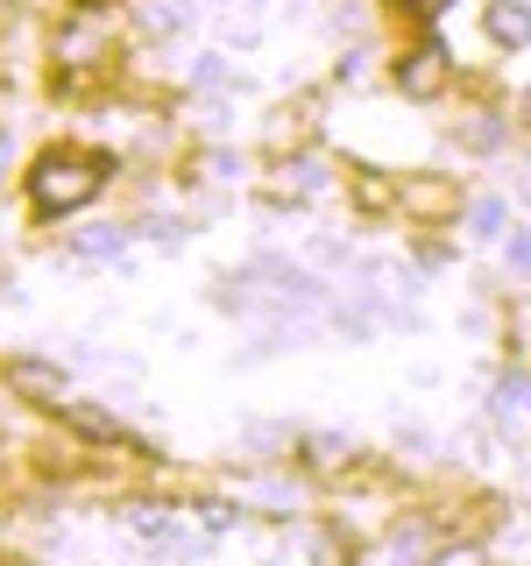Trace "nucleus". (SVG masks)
<instances>
[{"instance_id": "obj_1", "label": "nucleus", "mask_w": 531, "mask_h": 566, "mask_svg": "<svg viewBox=\"0 0 531 566\" xmlns=\"http://www.w3.org/2000/svg\"><path fill=\"white\" fill-rule=\"evenodd\" d=\"M106 185V156H79V149H50L43 164L29 170V199L43 212H79L93 206Z\"/></svg>"}, {"instance_id": "obj_2", "label": "nucleus", "mask_w": 531, "mask_h": 566, "mask_svg": "<svg viewBox=\"0 0 531 566\" xmlns=\"http://www.w3.org/2000/svg\"><path fill=\"white\" fill-rule=\"evenodd\" d=\"M128 531L149 545V553H164V559H199L206 553V531H191L177 510H156V503H135L128 510Z\"/></svg>"}, {"instance_id": "obj_3", "label": "nucleus", "mask_w": 531, "mask_h": 566, "mask_svg": "<svg viewBox=\"0 0 531 566\" xmlns=\"http://www.w3.org/2000/svg\"><path fill=\"white\" fill-rule=\"evenodd\" d=\"M397 85H404L412 99H439V93H447V43H439V35H425L418 50H404Z\"/></svg>"}, {"instance_id": "obj_4", "label": "nucleus", "mask_w": 531, "mask_h": 566, "mask_svg": "<svg viewBox=\"0 0 531 566\" xmlns=\"http://www.w3.org/2000/svg\"><path fill=\"white\" fill-rule=\"evenodd\" d=\"M8 389H22L29 403H43V411H64V368H50V361H29V354H14L8 361Z\"/></svg>"}, {"instance_id": "obj_5", "label": "nucleus", "mask_w": 531, "mask_h": 566, "mask_svg": "<svg viewBox=\"0 0 531 566\" xmlns=\"http://www.w3.org/2000/svg\"><path fill=\"white\" fill-rule=\"evenodd\" d=\"M489 35L503 50H524L531 43V8L524 0H489Z\"/></svg>"}, {"instance_id": "obj_6", "label": "nucleus", "mask_w": 531, "mask_h": 566, "mask_svg": "<svg viewBox=\"0 0 531 566\" xmlns=\"http://www.w3.org/2000/svg\"><path fill=\"white\" fill-rule=\"evenodd\" d=\"M64 424H71L79 439H100V447H128V432H121V418L93 411V403H64Z\"/></svg>"}, {"instance_id": "obj_7", "label": "nucleus", "mask_w": 531, "mask_h": 566, "mask_svg": "<svg viewBox=\"0 0 531 566\" xmlns=\"http://www.w3.org/2000/svg\"><path fill=\"white\" fill-rule=\"evenodd\" d=\"M185 22H191V0H142V29L170 35V29H185Z\"/></svg>"}, {"instance_id": "obj_8", "label": "nucleus", "mask_w": 531, "mask_h": 566, "mask_svg": "<svg viewBox=\"0 0 531 566\" xmlns=\"http://www.w3.org/2000/svg\"><path fill=\"white\" fill-rule=\"evenodd\" d=\"M121 248H128V234H121V227H93V234H79V241H71V255L100 262V255H121Z\"/></svg>"}, {"instance_id": "obj_9", "label": "nucleus", "mask_w": 531, "mask_h": 566, "mask_svg": "<svg viewBox=\"0 0 531 566\" xmlns=\"http://www.w3.org/2000/svg\"><path fill=\"white\" fill-rule=\"evenodd\" d=\"M468 220H475V234H482V241H496V234H503V206H496V199H475V212H468Z\"/></svg>"}, {"instance_id": "obj_10", "label": "nucleus", "mask_w": 531, "mask_h": 566, "mask_svg": "<svg viewBox=\"0 0 531 566\" xmlns=\"http://www.w3.org/2000/svg\"><path fill=\"white\" fill-rule=\"evenodd\" d=\"M496 411H503V418L524 411V382H518V376H503V389H496Z\"/></svg>"}, {"instance_id": "obj_11", "label": "nucleus", "mask_w": 531, "mask_h": 566, "mask_svg": "<svg viewBox=\"0 0 531 566\" xmlns=\"http://www.w3.org/2000/svg\"><path fill=\"white\" fill-rule=\"evenodd\" d=\"M199 510H206V531H235V524H241L227 503H199Z\"/></svg>"}, {"instance_id": "obj_12", "label": "nucleus", "mask_w": 531, "mask_h": 566, "mask_svg": "<svg viewBox=\"0 0 531 566\" xmlns=\"http://www.w3.org/2000/svg\"><path fill=\"white\" fill-rule=\"evenodd\" d=\"M510 262H518V270H531V234H510Z\"/></svg>"}, {"instance_id": "obj_13", "label": "nucleus", "mask_w": 531, "mask_h": 566, "mask_svg": "<svg viewBox=\"0 0 531 566\" xmlns=\"http://www.w3.org/2000/svg\"><path fill=\"white\" fill-rule=\"evenodd\" d=\"M439 566H482V559H475V553H447V559H439Z\"/></svg>"}, {"instance_id": "obj_14", "label": "nucleus", "mask_w": 531, "mask_h": 566, "mask_svg": "<svg viewBox=\"0 0 531 566\" xmlns=\"http://www.w3.org/2000/svg\"><path fill=\"white\" fill-rule=\"evenodd\" d=\"M439 8H447V0H412V14H439Z\"/></svg>"}, {"instance_id": "obj_15", "label": "nucleus", "mask_w": 531, "mask_h": 566, "mask_svg": "<svg viewBox=\"0 0 531 566\" xmlns=\"http://www.w3.org/2000/svg\"><path fill=\"white\" fill-rule=\"evenodd\" d=\"M518 106H524V120H531V93H524V99H518Z\"/></svg>"}, {"instance_id": "obj_16", "label": "nucleus", "mask_w": 531, "mask_h": 566, "mask_svg": "<svg viewBox=\"0 0 531 566\" xmlns=\"http://www.w3.org/2000/svg\"><path fill=\"white\" fill-rule=\"evenodd\" d=\"M85 8H106V0H85Z\"/></svg>"}, {"instance_id": "obj_17", "label": "nucleus", "mask_w": 531, "mask_h": 566, "mask_svg": "<svg viewBox=\"0 0 531 566\" xmlns=\"http://www.w3.org/2000/svg\"><path fill=\"white\" fill-rule=\"evenodd\" d=\"M270 566H283V559H270Z\"/></svg>"}, {"instance_id": "obj_18", "label": "nucleus", "mask_w": 531, "mask_h": 566, "mask_svg": "<svg viewBox=\"0 0 531 566\" xmlns=\"http://www.w3.org/2000/svg\"><path fill=\"white\" fill-rule=\"evenodd\" d=\"M0 8H8V0H0Z\"/></svg>"}]
</instances>
